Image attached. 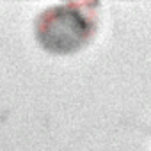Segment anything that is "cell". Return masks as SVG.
Wrapping results in <instances>:
<instances>
[{
	"mask_svg": "<svg viewBox=\"0 0 151 151\" xmlns=\"http://www.w3.org/2000/svg\"><path fill=\"white\" fill-rule=\"evenodd\" d=\"M93 4H60L43 11L36 20L39 45L57 55L80 50L94 32V16L87 11Z\"/></svg>",
	"mask_w": 151,
	"mask_h": 151,
	"instance_id": "1",
	"label": "cell"
}]
</instances>
